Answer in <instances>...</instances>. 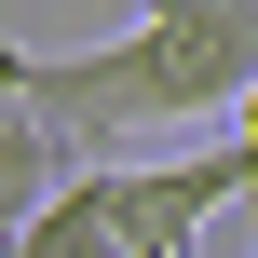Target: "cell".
<instances>
[{"label": "cell", "mask_w": 258, "mask_h": 258, "mask_svg": "<svg viewBox=\"0 0 258 258\" xmlns=\"http://www.w3.org/2000/svg\"><path fill=\"white\" fill-rule=\"evenodd\" d=\"M68 163H82V150H68V136L41 122V95H27V82H0V245H14L27 218H41V190H54Z\"/></svg>", "instance_id": "6da1fadb"}]
</instances>
